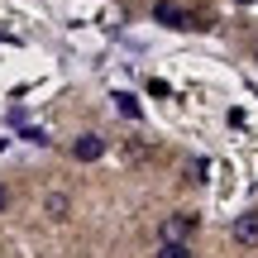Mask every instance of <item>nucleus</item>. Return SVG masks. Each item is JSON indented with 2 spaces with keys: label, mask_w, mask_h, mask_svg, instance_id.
<instances>
[{
  "label": "nucleus",
  "mask_w": 258,
  "mask_h": 258,
  "mask_svg": "<svg viewBox=\"0 0 258 258\" xmlns=\"http://www.w3.org/2000/svg\"><path fill=\"white\" fill-rule=\"evenodd\" d=\"M158 258H191V249H186V244H167V239H163V249H158Z\"/></svg>",
  "instance_id": "obj_7"
},
{
  "label": "nucleus",
  "mask_w": 258,
  "mask_h": 258,
  "mask_svg": "<svg viewBox=\"0 0 258 258\" xmlns=\"http://www.w3.org/2000/svg\"><path fill=\"white\" fill-rule=\"evenodd\" d=\"M206 172H211V163L206 158H191V182H206Z\"/></svg>",
  "instance_id": "obj_8"
},
{
  "label": "nucleus",
  "mask_w": 258,
  "mask_h": 258,
  "mask_svg": "<svg viewBox=\"0 0 258 258\" xmlns=\"http://www.w3.org/2000/svg\"><path fill=\"white\" fill-rule=\"evenodd\" d=\"M234 5H258V0H234Z\"/></svg>",
  "instance_id": "obj_10"
},
{
  "label": "nucleus",
  "mask_w": 258,
  "mask_h": 258,
  "mask_svg": "<svg viewBox=\"0 0 258 258\" xmlns=\"http://www.w3.org/2000/svg\"><path fill=\"white\" fill-rule=\"evenodd\" d=\"M67 211H72V201H67L62 191H48V201H43V215H48V220H67Z\"/></svg>",
  "instance_id": "obj_5"
},
{
  "label": "nucleus",
  "mask_w": 258,
  "mask_h": 258,
  "mask_svg": "<svg viewBox=\"0 0 258 258\" xmlns=\"http://www.w3.org/2000/svg\"><path fill=\"white\" fill-rule=\"evenodd\" d=\"M153 19L163 29H186V10L177 5V0H158V5H153Z\"/></svg>",
  "instance_id": "obj_4"
},
{
  "label": "nucleus",
  "mask_w": 258,
  "mask_h": 258,
  "mask_svg": "<svg viewBox=\"0 0 258 258\" xmlns=\"http://www.w3.org/2000/svg\"><path fill=\"white\" fill-rule=\"evenodd\" d=\"M110 101H115V110H120L124 120H139V101H134V96H129V91H115Z\"/></svg>",
  "instance_id": "obj_6"
},
{
  "label": "nucleus",
  "mask_w": 258,
  "mask_h": 258,
  "mask_svg": "<svg viewBox=\"0 0 258 258\" xmlns=\"http://www.w3.org/2000/svg\"><path fill=\"white\" fill-rule=\"evenodd\" d=\"M230 239L239 244V249H258V211H244V215H234V225H230Z\"/></svg>",
  "instance_id": "obj_1"
},
{
  "label": "nucleus",
  "mask_w": 258,
  "mask_h": 258,
  "mask_svg": "<svg viewBox=\"0 0 258 258\" xmlns=\"http://www.w3.org/2000/svg\"><path fill=\"white\" fill-rule=\"evenodd\" d=\"M5 211H10V186L0 182V215H5Z\"/></svg>",
  "instance_id": "obj_9"
},
{
  "label": "nucleus",
  "mask_w": 258,
  "mask_h": 258,
  "mask_svg": "<svg viewBox=\"0 0 258 258\" xmlns=\"http://www.w3.org/2000/svg\"><path fill=\"white\" fill-rule=\"evenodd\" d=\"M191 230H196V215H167V220H163V239L167 244H186V239H191Z\"/></svg>",
  "instance_id": "obj_2"
},
{
  "label": "nucleus",
  "mask_w": 258,
  "mask_h": 258,
  "mask_svg": "<svg viewBox=\"0 0 258 258\" xmlns=\"http://www.w3.org/2000/svg\"><path fill=\"white\" fill-rule=\"evenodd\" d=\"M101 153H105V139L101 134H77V144H72V158H77V163H96Z\"/></svg>",
  "instance_id": "obj_3"
}]
</instances>
